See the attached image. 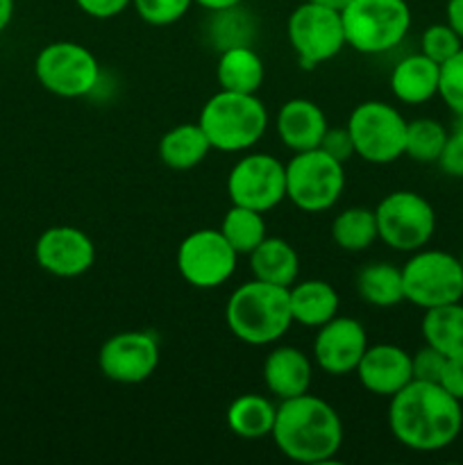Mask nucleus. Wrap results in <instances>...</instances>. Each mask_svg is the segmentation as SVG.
Here are the masks:
<instances>
[{"instance_id":"nucleus-32","label":"nucleus","mask_w":463,"mask_h":465,"mask_svg":"<svg viewBox=\"0 0 463 465\" xmlns=\"http://www.w3.org/2000/svg\"><path fill=\"white\" fill-rule=\"evenodd\" d=\"M463 48V41L448 23H434L422 32L420 39V53L434 59L436 64H445L449 57Z\"/></svg>"},{"instance_id":"nucleus-45","label":"nucleus","mask_w":463,"mask_h":465,"mask_svg":"<svg viewBox=\"0 0 463 465\" xmlns=\"http://www.w3.org/2000/svg\"><path fill=\"white\" fill-rule=\"evenodd\" d=\"M458 262H461V266H463V252H461V257H458Z\"/></svg>"},{"instance_id":"nucleus-15","label":"nucleus","mask_w":463,"mask_h":465,"mask_svg":"<svg viewBox=\"0 0 463 465\" xmlns=\"http://www.w3.org/2000/svg\"><path fill=\"white\" fill-rule=\"evenodd\" d=\"M36 263L54 277H80L94 266L95 245L86 232L71 225L45 230L34 245Z\"/></svg>"},{"instance_id":"nucleus-14","label":"nucleus","mask_w":463,"mask_h":465,"mask_svg":"<svg viewBox=\"0 0 463 465\" xmlns=\"http://www.w3.org/2000/svg\"><path fill=\"white\" fill-rule=\"evenodd\" d=\"M98 366L107 380L118 384H141L159 366V341L148 331H121L104 341Z\"/></svg>"},{"instance_id":"nucleus-9","label":"nucleus","mask_w":463,"mask_h":465,"mask_svg":"<svg viewBox=\"0 0 463 465\" xmlns=\"http://www.w3.org/2000/svg\"><path fill=\"white\" fill-rule=\"evenodd\" d=\"M377 236L398 252H416L436 232V212L427 198L413 191H393L375 209Z\"/></svg>"},{"instance_id":"nucleus-29","label":"nucleus","mask_w":463,"mask_h":465,"mask_svg":"<svg viewBox=\"0 0 463 465\" xmlns=\"http://www.w3.org/2000/svg\"><path fill=\"white\" fill-rule=\"evenodd\" d=\"M221 234L236 250V254H250L266 239V221H263V213L248 207H239V204H232L230 212L222 216Z\"/></svg>"},{"instance_id":"nucleus-43","label":"nucleus","mask_w":463,"mask_h":465,"mask_svg":"<svg viewBox=\"0 0 463 465\" xmlns=\"http://www.w3.org/2000/svg\"><path fill=\"white\" fill-rule=\"evenodd\" d=\"M313 3H320V5H327V7H331V9H343V7H348L350 3H352V0H313Z\"/></svg>"},{"instance_id":"nucleus-38","label":"nucleus","mask_w":463,"mask_h":465,"mask_svg":"<svg viewBox=\"0 0 463 465\" xmlns=\"http://www.w3.org/2000/svg\"><path fill=\"white\" fill-rule=\"evenodd\" d=\"M75 3L86 16L104 21V18H113L125 12L132 5V0H75Z\"/></svg>"},{"instance_id":"nucleus-6","label":"nucleus","mask_w":463,"mask_h":465,"mask_svg":"<svg viewBox=\"0 0 463 465\" xmlns=\"http://www.w3.org/2000/svg\"><path fill=\"white\" fill-rule=\"evenodd\" d=\"M345 189L343 163L320 148L295 153L286 163V198L307 213L327 212Z\"/></svg>"},{"instance_id":"nucleus-2","label":"nucleus","mask_w":463,"mask_h":465,"mask_svg":"<svg viewBox=\"0 0 463 465\" xmlns=\"http://www.w3.org/2000/svg\"><path fill=\"white\" fill-rule=\"evenodd\" d=\"M271 436L277 450L291 461L325 463L343 445V422L331 404L304 393L281 400Z\"/></svg>"},{"instance_id":"nucleus-23","label":"nucleus","mask_w":463,"mask_h":465,"mask_svg":"<svg viewBox=\"0 0 463 465\" xmlns=\"http://www.w3.org/2000/svg\"><path fill=\"white\" fill-rule=\"evenodd\" d=\"M266 68L261 57L250 45H234L221 50V59L216 66V80L221 89L236 91V94H257L263 84Z\"/></svg>"},{"instance_id":"nucleus-13","label":"nucleus","mask_w":463,"mask_h":465,"mask_svg":"<svg viewBox=\"0 0 463 465\" xmlns=\"http://www.w3.org/2000/svg\"><path fill=\"white\" fill-rule=\"evenodd\" d=\"M236 257L221 230H198L177 248V271L195 289H216L234 275Z\"/></svg>"},{"instance_id":"nucleus-28","label":"nucleus","mask_w":463,"mask_h":465,"mask_svg":"<svg viewBox=\"0 0 463 465\" xmlns=\"http://www.w3.org/2000/svg\"><path fill=\"white\" fill-rule=\"evenodd\" d=\"M331 239L345 252H363L370 248L377 236V218L372 209L350 207L343 209L331 223Z\"/></svg>"},{"instance_id":"nucleus-40","label":"nucleus","mask_w":463,"mask_h":465,"mask_svg":"<svg viewBox=\"0 0 463 465\" xmlns=\"http://www.w3.org/2000/svg\"><path fill=\"white\" fill-rule=\"evenodd\" d=\"M445 16H448V25L452 27L463 41V0H448Z\"/></svg>"},{"instance_id":"nucleus-44","label":"nucleus","mask_w":463,"mask_h":465,"mask_svg":"<svg viewBox=\"0 0 463 465\" xmlns=\"http://www.w3.org/2000/svg\"><path fill=\"white\" fill-rule=\"evenodd\" d=\"M454 132H461L463 134V112L457 114V121H454Z\"/></svg>"},{"instance_id":"nucleus-10","label":"nucleus","mask_w":463,"mask_h":465,"mask_svg":"<svg viewBox=\"0 0 463 465\" xmlns=\"http://www.w3.org/2000/svg\"><path fill=\"white\" fill-rule=\"evenodd\" d=\"M36 80L59 98H82L98 86V59L84 45L73 41L48 44L34 62Z\"/></svg>"},{"instance_id":"nucleus-7","label":"nucleus","mask_w":463,"mask_h":465,"mask_svg":"<svg viewBox=\"0 0 463 465\" xmlns=\"http://www.w3.org/2000/svg\"><path fill=\"white\" fill-rule=\"evenodd\" d=\"M404 300L420 309L463 300V266L443 250H416L402 268Z\"/></svg>"},{"instance_id":"nucleus-30","label":"nucleus","mask_w":463,"mask_h":465,"mask_svg":"<svg viewBox=\"0 0 463 465\" xmlns=\"http://www.w3.org/2000/svg\"><path fill=\"white\" fill-rule=\"evenodd\" d=\"M449 132L434 118H416L407 125V143L404 154L420 163H436L440 157Z\"/></svg>"},{"instance_id":"nucleus-27","label":"nucleus","mask_w":463,"mask_h":465,"mask_svg":"<svg viewBox=\"0 0 463 465\" xmlns=\"http://www.w3.org/2000/svg\"><path fill=\"white\" fill-rule=\"evenodd\" d=\"M357 293L370 307H395L404 300L402 268H395L389 262L368 263L357 275Z\"/></svg>"},{"instance_id":"nucleus-35","label":"nucleus","mask_w":463,"mask_h":465,"mask_svg":"<svg viewBox=\"0 0 463 465\" xmlns=\"http://www.w3.org/2000/svg\"><path fill=\"white\" fill-rule=\"evenodd\" d=\"M411 359H413V380L434 381V384H438L440 372H443L445 361H448L445 354H440L438 350H434L431 345H425V348L418 350Z\"/></svg>"},{"instance_id":"nucleus-39","label":"nucleus","mask_w":463,"mask_h":465,"mask_svg":"<svg viewBox=\"0 0 463 465\" xmlns=\"http://www.w3.org/2000/svg\"><path fill=\"white\" fill-rule=\"evenodd\" d=\"M438 384L448 391L452 398H457L458 402H463V357L448 359L445 361L443 372H440Z\"/></svg>"},{"instance_id":"nucleus-37","label":"nucleus","mask_w":463,"mask_h":465,"mask_svg":"<svg viewBox=\"0 0 463 465\" xmlns=\"http://www.w3.org/2000/svg\"><path fill=\"white\" fill-rule=\"evenodd\" d=\"M440 166V171L449 177H463V134L461 132H454L445 141L443 150H440V157L436 162Z\"/></svg>"},{"instance_id":"nucleus-8","label":"nucleus","mask_w":463,"mask_h":465,"mask_svg":"<svg viewBox=\"0 0 463 465\" xmlns=\"http://www.w3.org/2000/svg\"><path fill=\"white\" fill-rule=\"evenodd\" d=\"M407 125L402 114L389 103L368 100L348 118V132L352 136L354 153L368 163H390L404 154Z\"/></svg>"},{"instance_id":"nucleus-33","label":"nucleus","mask_w":463,"mask_h":465,"mask_svg":"<svg viewBox=\"0 0 463 465\" xmlns=\"http://www.w3.org/2000/svg\"><path fill=\"white\" fill-rule=\"evenodd\" d=\"M438 95L454 114L463 112V48L440 64Z\"/></svg>"},{"instance_id":"nucleus-21","label":"nucleus","mask_w":463,"mask_h":465,"mask_svg":"<svg viewBox=\"0 0 463 465\" xmlns=\"http://www.w3.org/2000/svg\"><path fill=\"white\" fill-rule=\"evenodd\" d=\"M339 293L322 280H307L289 289V307L293 322L304 327H322L339 316Z\"/></svg>"},{"instance_id":"nucleus-26","label":"nucleus","mask_w":463,"mask_h":465,"mask_svg":"<svg viewBox=\"0 0 463 465\" xmlns=\"http://www.w3.org/2000/svg\"><path fill=\"white\" fill-rule=\"evenodd\" d=\"M277 407L263 395L245 393L239 395L227 409V427L232 434L241 439L257 440L263 436H271L272 425H275Z\"/></svg>"},{"instance_id":"nucleus-18","label":"nucleus","mask_w":463,"mask_h":465,"mask_svg":"<svg viewBox=\"0 0 463 465\" xmlns=\"http://www.w3.org/2000/svg\"><path fill=\"white\" fill-rule=\"evenodd\" d=\"M277 136L293 153H304L320 145L327 132V116L316 103L307 98H293L281 104L277 114Z\"/></svg>"},{"instance_id":"nucleus-31","label":"nucleus","mask_w":463,"mask_h":465,"mask_svg":"<svg viewBox=\"0 0 463 465\" xmlns=\"http://www.w3.org/2000/svg\"><path fill=\"white\" fill-rule=\"evenodd\" d=\"M254 35V21L236 7L213 12L212 18V41L221 50L234 48V45H250Z\"/></svg>"},{"instance_id":"nucleus-24","label":"nucleus","mask_w":463,"mask_h":465,"mask_svg":"<svg viewBox=\"0 0 463 465\" xmlns=\"http://www.w3.org/2000/svg\"><path fill=\"white\" fill-rule=\"evenodd\" d=\"M212 143L200 123H182L172 127L159 141V157L172 171H189L202 163Z\"/></svg>"},{"instance_id":"nucleus-17","label":"nucleus","mask_w":463,"mask_h":465,"mask_svg":"<svg viewBox=\"0 0 463 465\" xmlns=\"http://www.w3.org/2000/svg\"><path fill=\"white\" fill-rule=\"evenodd\" d=\"M354 372L366 391L381 398H393L409 381H413V359L398 345L379 343L366 348Z\"/></svg>"},{"instance_id":"nucleus-11","label":"nucleus","mask_w":463,"mask_h":465,"mask_svg":"<svg viewBox=\"0 0 463 465\" xmlns=\"http://www.w3.org/2000/svg\"><path fill=\"white\" fill-rule=\"evenodd\" d=\"M289 41L304 68L334 59L348 45L339 9L307 0L289 16Z\"/></svg>"},{"instance_id":"nucleus-16","label":"nucleus","mask_w":463,"mask_h":465,"mask_svg":"<svg viewBox=\"0 0 463 465\" xmlns=\"http://www.w3.org/2000/svg\"><path fill=\"white\" fill-rule=\"evenodd\" d=\"M368 348L366 330L350 316H334L318 327L313 341V359L327 375H348L357 371Z\"/></svg>"},{"instance_id":"nucleus-1","label":"nucleus","mask_w":463,"mask_h":465,"mask_svg":"<svg viewBox=\"0 0 463 465\" xmlns=\"http://www.w3.org/2000/svg\"><path fill=\"white\" fill-rule=\"evenodd\" d=\"M389 427L404 448L438 452L461 434V402L440 384L413 380L390 398Z\"/></svg>"},{"instance_id":"nucleus-34","label":"nucleus","mask_w":463,"mask_h":465,"mask_svg":"<svg viewBox=\"0 0 463 465\" xmlns=\"http://www.w3.org/2000/svg\"><path fill=\"white\" fill-rule=\"evenodd\" d=\"M132 5L150 25H171L189 12L193 0H132Z\"/></svg>"},{"instance_id":"nucleus-42","label":"nucleus","mask_w":463,"mask_h":465,"mask_svg":"<svg viewBox=\"0 0 463 465\" xmlns=\"http://www.w3.org/2000/svg\"><path fill=\"white\" fill-rule=\"evenodd\" d=\"M14 16V0H0V32L9 25Z\"/></svg>"},{"instance_id":"nucleus-25","label":"nucleus","mask_w":463,"mask_h":465,"mask_svg":"<svg viewBox=\"0 0 463 465\" xmlns=\"http://www.w3.org/2000/svg\"><path fill=\"white\" fill-rule=\"evenodd\" d=\"M422 339L448 359L463 357V304L452 302L427 309L422 318Z\"/></svg>"},{"instance_id":"nucleus-22","label":"nucleus","mask_w":463,"mask_h":465,"mask_svg":"<svg viewBox=\"0 0 463 465\" xmlns=\"http://www.w3.org/2000/svg\"><path fill=\"white\" fill-rule=\"evenodd\" d=\"M248 257L254 280L286 286V289H291L295 280H298L300 257L289 241L277 239V236H266Z\"/></svg>"},{"instance_id":"nucleus-41","label":"nucleus","mask_w":463,"mask_h":465,"mask_svg":"<svg viewBox=\"0 0 463 465\" xmlns=\"http://www.w3.org/2000/svg\"><path fill=\"white\" fill-rule=\"evenodd\" d=\"M193 3H198L200 7L209 9V12H221V9L236 7V5H241L243 0H193Z\"/></svg>"},{"instance_id":"nucleus-19","label":"nucleus","mask_w":463,"mask_h":465,"mask_svg":"<svg viewBox=\"0 0 463 465\" xmlns=\"http://www.w3.org/2000/svg\"><path fill=\"white\" fill-rule=\"evenodd\" d=\"M311 375V361L307 354L291 345L272 350L263 363V381H266L268 391L280 400L309 393Z\"/></svg>"},{"instance_id":"nucleus-36","label":"nucleus","mask_w":463,"mask_h":465,"mask_svg":"<svg viewBox=\"0 0 463 465\" xmlns=\"http://www.w3.org/2000/svg\"><path fill=\"white\" fill-rule=\"evenodd\" d=\"M320 150H325L330 157H334L336 162L345 163L348 162L354 153V143H352V136H350L348 127H327L325 136H322Z\"/></svg>"},{"instance_id":"nucleus-12","label":"nucleus","mask_w":463,"mask_h":465,"mask_svg":"<svg viewBox=\"0 0 463 465\" xmlns=\"http://www.w3.org/2000/svg\"><path fill=\"white\" fill-rule=\"evenodd\" d=\"M232 204L271 212L286 198V166L272 154L254 153L239 159L227 177Z\"/></svg>"},{"instance_id":"nucleus-4","label":"nucleus","mask_w":463,"mask_h":465,"mask_svg":"<svg viewBox=\"0 0 463 465\" xmlns=\"http://www.w3.org/2000/svg\"><path fill=\"white\" fill-rule=\"evenodd\" d=\"M198 123L213 150L243 153L263 136L268 112L254 94L221 89L204 103Z\"/></svg>"},{"instance_id":"nucleus-5","label":"nucleus","mask_w":463,"mask_h":465,"mask_svg":"<svg viewBox=\"0 0 463 465\" xmlns=\"http://www.w3.org/2000/svg\"><path fill=\"white\" fill-rule=\"evenodd\" d=\"M345 41L363 54L389 53L411 27L407 0H352L340 9Z\"/></svg>"},{"instance_id":"nucleus-3","label":"nucleus","mask_w":463,"mask_h":465,"mask_svg":"<svg viewBox=\"0 0 463 465\" xmlns=\"http://www.w3.org/2000/svg\"><path fill=\"white\" fill-rule=\"evenodd\" d=\"M225 321L232 334L243 343H275L293 325L289 289L261 280L245 282L227 300Z\"/></svg>"},{"instance_id":"nucleus-20","label":"nucleus","mask_w":463,"mask_h":465,"mask_svg":"<svg viewBox=\"0 0 463 465\" xmlns=\"http://www.w3.org/2000/svg\"><path fill=\"white\" fill-rule=\"evenodd\" d=\"M440 64L427 54H409L399 59L390 73V91L404 104H422L438 95Z\"/></svg>"}]
</instances>
